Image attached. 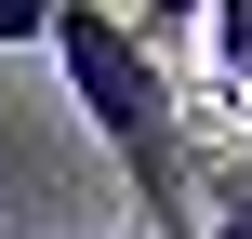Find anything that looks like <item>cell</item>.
I'll use <instances>...</instances> for the list:
<instances>
[{
  "mask_svg": "<svg viewBox=\"0 0 252 239\" xmlns=\"http://www.w3.org/2000/svg\"><path fill=\"white\" fill-rule=\"evenodd\" d=\"M199 13H213V0H133V40H146V53H173Z\"/></svg>",
  "mask_w": 252,
  "mask_h": 239,
  "instance_id": "cell-3",
  "label": "cell"
},
{
  "mask_svg": "<svg viewBox=\"0 0 252 239\" xmlns=\"http://www.w3.org/2000/svg\"><path fill=\"white\" fill-rule=\"evenodd\" d=\"M40 53L66 67L93 146H106L120 186H133V213H146V226H159V213H199V200H186V93H173V67L133 40V13H120V0H53V40H40Z\"/></svg>",
  "mask_w": 252,
  "mask_h": 239,
  "instance_id": "cell-1",
  "label": "cell"
},
{
  "mask_svg": "<svg viewBox=\"0 0 252 239\" xmlns=\"http://www.w3.org/2000/svg\"><path fill=\"white\" fill-rule=\"evenodd\" d=\"M186 200H199V239H252V160H186Z\"/></svg>",
  "mask_w": 252,
  "mask_h": 239,
  "instance_id": "cell-2",
  "label": "cell"
},
{
  "mask_svg": "<svg viewBox=\"0 0 252 239\" xmlns=\"http://www.w3.org/2000/svg\"><path fill=\"white\" fill-rule=\"evenodd\" d=\"M146 239H199V213H159V226H146Z\"/></svg>",
  "mask_w": 252,
  "mask_h": 239,
  "instance_id": "cell-5",
  "label": "cell"
},
{
  "mask_svg": "<svg viewBox=\"0 0 252 239\" xmlns=\"http://www.w3.org/2000/svg\"><path fill=\"white\" fill-rule=\"evenodd\" d=\"M53 40V0H0V53H40Z\"/></svg>",
  "mask_w": 252,
  "mask_h": 239,
  "instance_id": "cell-4",
  "label": "cell"
}]
</instances>
